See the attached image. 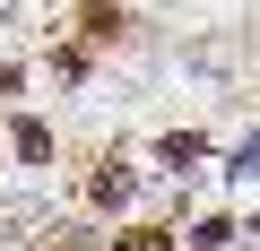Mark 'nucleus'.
Wrapping results in <instances>:
<instances>
[{"instance_id": "obj_1", "label": "nucleus", "mask_w": 260, "mask_h": 251, "mask_svg": "<svg viewBox=\"0 0 260 251\" xmlns=\"http://www.w3.org/2000/svg\"><path fill=\"white\" fill-rule=\"evenodd\" d=\"M87 199H95V208H121V199H130V165H95V173H87Z\"/></svg>"}, {"instance_id": "obj_2", "label": "nucleus", "mask_w": 260, "mask_h": 251, "mask_svg": "<svg viewBox=\"0 0 260 251\" xmlns=\"http://www.w3.org/2000/svg\"><path fill=\"white\" fill-rule=\"evenodd\" d=\"M18 156H26V165L52 156V130H44V121H18Z\"/></svg>"}, {"instance_id": "obj_3", "label": "nucleus", "mask_w": 260, "mask_h": 251, "mask_svg": "<svg viewBox=\"0 0 260 251\" xmlns=\"http://www.w3.org/2000/svg\"><path fill=\"white\" fill-rule=\"evenodd\" d=\"M121 251H174V242H165L156 225H139V234H121Z\"/></svg>"}]
</instances>
